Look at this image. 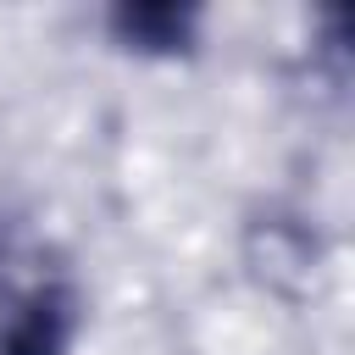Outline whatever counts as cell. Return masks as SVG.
Masks as SVG:
<instances>
[{"label":"cell","instance_id":"obj_1","mask_svg":"<svg viewBox=\"0 0 355 355\" xmlns=\"http://www.w3.org/2000/svg\"><path fill=\"white\" fill-rule=\"evenodd\" d=\"M78 333V300L67 283L22 288L0 316V355H67Z\"/></svg>","mask_w":355,"mask_h":355},{"label":"cell","instance_id":"obj_2","mask_svg":"<svg viewBox=\"0 0 355 355\" xmlns=\"http://www.w3.org/2000/svg\"><path fill=\"white\" fill-rule=\"evenodd\" d=\"M194 11L189 6H116L111 28L128 50H150V55H172L194 44Z\"/></svg>","mask_w":355,"mask_h":355}]
</instances>
